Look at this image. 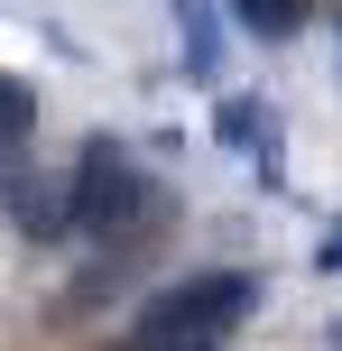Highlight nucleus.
I'll return each mask as SVG.
<instances>
[{"mask_svg": "<svg viewBox=\"0 0 342 351\" xmlns=\"http://www.w3.org/2000/svg\"><path fill=\"white\" fill-rule=\"evenodd\" d=\"M148 176H139V158H130L121 139H102L93 130L84 148H74V176H65V222L74 231H93V241H111V231H130L148 213Z\"/></svg>", "mask_w": 342, "mask_h": 351, "instance_id": "obj_2", "label": "nucleus"}, {"mask_svg": "<svg viewBox=\"0 0 342 351\" xmlns=\"http://www.w3.org/2000/svg\"><path fill=\"white\" fill-rule=\"evenodd\" d=\"M0 204H10V222L28 231V241H74V222H65V176H19Z\"/></svg>", "mask_w": 342, "mask_h": 351, "instance_id": "obj_4", "label": "nucleus"}, {"mask_svg": "<svg viewBox=\"0 0 342 351\" xmlns=\"http://www.w3.org/2000/svg\"><path fill=\"white\" fill-rule=\"evenodd\" d=\"M213 139L241 148L269 194H287V130H278V111L259 102V93H222V102H213Z\"/></svg>", "mask_w": 342, "mask_h": 351, "instance_id": "obj_3", "label": "nucleus"}, {"mask_svg": "<svg viewBox=\"0 0 342 351\" xmlns=\"http://www.w3.org/2000/svg\"><path fill=\"white\" fill-rule=\"evenodd\" d=\"M250 305H259L250 268H204V278H185V287H158L130 333H139V342H213L222 351V333H232Z\"/></svg>", "mask_w": 342, "mask_h": 351, "instance_id": "obj_1", "label": "nucleus"}, {"mask_svg": "<svg viewBox=\"0 0 342 351\" xmlns=\"http://www.w3.org/2000/svg\"><path fill=\"white\" fill-rule=\"evenodd\" d=\"M333 351H342V333H333Z\"/></svg>", "mask_w": 342, "mask_h": 351, "instance_id": "obj_9", "label": "nucleus"}, {"mask_svg": "<svg viewBox=\"0 0 342 351\" xmlns=\"http://www.w3.org/2000/svg\"><path fill=\"white\" fill-rule=\"evenodd\" d=\"M315 268H324V278H342V222H324V241H315Z\"/></svg>", "mask_w": 342, "mask_h": 351, "instance_id": "obj_7", "label": "nucleus"}, {"mask_svg": "<svg viewBox=\"0 0 342 351\" xmlns=\"http://www.w3.org/2000/svg\"><path fill=\"white\" fill-rule=\"evenodd\" d=\"M176 56L195 84H222V0H176Z\"/></svg>", "mask_w": 342, "mask_h": 351, "instance_id": "obj_5", "label": "nucleus"}, {"mask_svg": "<svg viewBox=\"0 0 342 351\" xmlns=\"http://www.w3.org/2000/svg\"><path fill=\"white\" fill-rule=\"evenodd\" d=\"M222 19H232V28H250L259 47H287V37L306 28V0H222Z\"/></svg>", "mask_w": 342, "mask_h": 351, "instance_id": "obj_6", "label": "nucleus"}, {"mask_svg": "<svg viewBox=\"0 0 342 351\" xmlns=\"http://www.w3.org/2000/svg\"><path fill=\"white\" fill-rule=\"evenodd\" d=\"M333 56H342V19H333Z\"/></svg>", "mask_w": 342, "mask_h": 351, "instance_id": "obj_8", "label": "nucleus"}]
</instances>
